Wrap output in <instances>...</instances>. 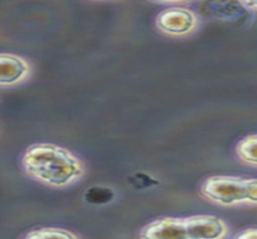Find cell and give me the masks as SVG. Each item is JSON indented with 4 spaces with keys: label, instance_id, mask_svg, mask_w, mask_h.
Segmentation results:
<instances>
[{
    "label": "cell",
    "instance_id": "8fae6325",
    "mask_svg": "<svg viewBox=\"0 0 257 239\" xmlns=\"http://www.w3.org/2000/svg\"><path fill=\"white\" fill-rule=\"evenodd\" d=\"M244 5H246V6H249V8H252V9H255V10H257V2H255V3H245Z\"/></svg>",
    "mask_w": 257,
    "mask_h": 239
},
{
    "label": "cell",
    "instance_id": "9c48e42d",
    "mask_svg": "<svg viewBox=\"0 0 257 239\" xmlns=\"http://www.w3.org/2000/svg\"><path fill=\"white\" fill-rule=\"evenodd\" d=\"M115 197L114 190L105 187H92L86 190L84 199L91 204H105L111 202Z\"/></svg>",
    "mask_w": 257,
    "mask_h": 239
},
{
    "label": "cell",
    "instance_id": "277c9868",
    "mask_svg": "<svg viewBox=\"0 0 257 239\" xmlns=\"http://www.w3.org/2000/svg\"><path fill=\"white\" fill-rule=\"evenodd\" d=\"M31 72L30 64L20 55L0 53V87H11L26 81Z\"/></svg>",
    "mask_w": 257,
    "mask_h": 239
},
{
    "label": "cell",
    "instance_id": "7a4b0ae2",
    "mask_svg": "<svg viewBox=\"0 0 257 239\" xmlns=\"http://www.w3.org/2000/svg\"><path fill=\"white\" fill-rule=\"evenodd\" d=\"M200 190L206 199L222 206L257 203V178L213 176L202 182Z\"/></svg>",
    "mask_w": 257,
    "mask_h": 239
},
{
    "label": "cell",
    "instance_id": "52a82bcc",
    "mask_svg": "<svg viewBox=\"0 0 257 239\" xmlns=\"http://www.w3.org/2000/svg\"><path fill=\"white\" fill-rule=\"evenodd\" d=\"M236 153L243 163L257 166V134L243 138L237 144Z\"/></svg>",
    "mask_w": 257,
    "mask_h": 239
},
{
    "label": "cell",
    "instance_id": "30bf717a",
    "mask_svg": "<svg viewBox=\"0 0 257 239\" xmlns=\"http://www.w3.org/2000/svg\"><path fill=\"white\" fill-rule=\"evenodd\" d=\"M233 239H257V228H247L236 234Z\"/></svg>",
    "mask_w": 257,
    "mask_h": 239
},
{
    "label": "cell",
    "instance_id": "3957f363",
    "mask_svg": "<svg viewBox=\"0 0 257 239\" xmlns=\"http://www.w3.org/2000/svg\"><path fill=\"white\" fill-rule=\"evenodd\" d=\"M156 25L162 33L171 36H183L194 30L196 17L189 9L168 8L157 16Z\"/></svg>",
    "mask_w": 257,
    "mask_h": 239
},
{
    "label": "cell",
    "instance_id": "6da1fadb",
    "mask_svg": "<svg viewBox=\"0 0 257 239\" xmlns=\"http://www.w3.org/2000/svg\"><path fill=\"white\" fill-rule=\"evenodd\" d=\"M22 166L28 177L53 188L68 187L84 175L83 163L76 155L49 143L28 147L22 157Z\"/></svg>",
    "mask_w": 257,
    "mask_h": 239
},
{
    "label": "cell",
    "instance_id": "8992f818",
    "mask_svg": "<svg viewBox=\"0 0 257 239\" xmlns=\"http://www.w3.org/2000/svg\"><path fill=\"white\" fill-rule=\"evenodd\" d=\"M140 239H188L184 220L178 218H161L150 222L142 229Z\"/></svg>",
    "mask_w": 257,
    "mask_h": 239
},
{
    "label": "cell",
    "instance_id": "ba28073f",
    "mask_svg": "<svg viewBox=\"0 0 257 239\" xmlns=\"http://www.w3.org/2000/svg\"><path fill=\"white\" fill-rule=\"evenodd\" d=\"M21 239H78L71 231L59 227H43L28 232Z\"/></svg>",
    "mask_w": 257,
    "mask_h": 239
},
{
    "label": "cell",
    "instance_id": "5b68a950",
    "mask_svg": "<svg viewBox=\"0 0 257 239\" xmlns=\"http://www.w3.org/2000/svg\"><path fill=\"white\" fill-rule=\"evenodd\" d=\"M183 220L188 239H219L226 232V226L217 216L194 215Z\"/></svg>",
    "mask_w": 257,
    "mask_h": 239
}]
</instances>
